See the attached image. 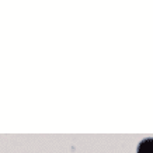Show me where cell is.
<instances>
[{
	"label": "cell",
	"mask_w": 153,
	"mask_h": 153,
	"mask_svg": "<svg viewBox=\"0 0 153 153\" xmlns=\"http://www.w3.org/2000/svg\"><path fill=\"white\" fill-rule=\"evenodd\" d=\"M136 153H153V138L140 140L136 148Z\"/></svg>",
	"instance_id": "obj_1"
}]
</instances>
